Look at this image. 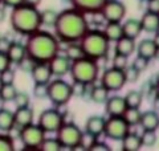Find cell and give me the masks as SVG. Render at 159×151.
Returning <instances> with one entry per match:
<instances>
[{"mask_svg":"<svg viewBox=\"0 0 159 151\" xmlns=\"http://www.w3.org/2000/svg\"><path fill=\"white\" fill-rule=\"evenodd\" d=\"M89 21L86 15L70 7L58 12L56 23L53 25L54 36L60 43H78L82 36L89 31Z\"/></svg>","mask_w":159,"mask_h":151,"instance_id":"obj_1","label":"cell"},{"mask_svg":"<svg viewBox=\"0 0 159 151\" xmlns=\"http://www.w3.org/2000/svg\"><path fill=\"white\" fill-rule=\"evenodd\" d=\"M27 56L33 58L36 62H49L60 52V41L53 33L37 29L27 36L25 41Z\"/></svg>","mask_w":159,"mask_h":151,"instance_id":"obj_2","label":"cell"},{"mask_svg":"<svg viewBox=\"0 0 159 151\" xmlns=\"http://www.w3.org/2000/svg\"><path fill=\"white\" fill-rule=\"evenodd\" d=\"M11 9L9 23H11V28L16 33L28 36L41 28V19H40V11L37 7L23 3Z\"/></svg>","mask_w":159,"mask_h":151,"instance_id":"obj_3","label":"cell"},{"mask_svg":"<svg viewBox=\"0 0 159 151\" xmlns=\"http://www.w3.org/2000/svg\"><path fill=\"white\" fill-rule=\"evenodd\" d=\"M78 43L81 45L85 56L92 60H96V61L105 58L110 50V41L101 29L89 28V31L84 34Z\"/></svg>","mask_w":159,"mask_h":151,"instance_id":"obj_4","label":"cell"},{"mask_svg":"<svg viewBox=\"0 0 159 151\" xmlns=\"http://www.w3.org/2000/svg\"><path fill=\"white\" fill-rule=\"evenodd\" d=\"M69 74L73 81H78L86 85H93L97 82L99 76V65L98 61L89 57H82L76 61H72Z\"/></svg>","mask_w":159,"mask_h":151,"instance_id":"obj_5","label":"cell"},{"mask_svg":"<svg viewBox=\"0 0 159 151\" xmlns=\"http://www.w3.org/2000/svg\"><path fill=\"white\" fill-rule=\"evenodd\" d=\"M72 86L61 77L51 80L48 82V95L47 98L54 105V108H61L72 99Z\"/></svg>","mask_w":159,"mask_h":151,"instance_id":"obj_6","label":"cell"},{"mask_svg":"<svg viewBox=\"0 0 159 151\" xmlns=\"http://www.w3.org/2000/svg\"><path fill=\"white\" fill-rule=\"evenodd\" d=\"M56 138L62 146V149H69L72 150L76 147L78 143H81L82 138V130L78 126L72 122V123H62L60 129L56 131Z\"/></svg>","mask_w":159,"mask_h":151,"instance_id":"obj_7","label":"cell"},{"mask_svg":"<svg viewBox=\"0 0 159 151\" xmlns=\"http://www.w3.org/2000/svg\"><path fill=\"white\" fill-rule=\"evenodd\" d=\"M19 138L25 149H39L45 138V133L37 123H29L19 129Z\"/></svg>","mask_w":159,"mask_h":151,"instance_id":"obj_8","label":"cell"},{"mask_svg":"<svg viewBox=\"0 0 159 151\" xmlns=\"http://www.w3.org/2000/svg\"><path fill=\"white\" fill-rule=\"evenodd\" d=\"M129 131H130V126L127 125L122 115H111L106 119L103 135L107 139L121 140Z\"/></svg>","mask_w":159,"mask_h":151,"instance_id":"obj_9","label":"cell"},{"mask_svg":"<svg viewBox=\"0 0 159 151\" xmlns=\"http://www.w3.org/2000/svg\"><path fill=\"white\" fill-rule=\"evenodd\" d=\"M64 122H62V113L60 112L57 108L53 109H45L44 112L40 113L39 119H37V125L44 130L45 134H52L60 129Z\"/></svg>","mask_w":159,"mask_h":151,"instance_id":"obj_10","label":"cell"},{"mask_svg":"<svg viewBox=\"0 0 159 151\" xmlns=\"http://www.w3.org/2000/svg\"><path fill=\"white\" fill-rule=\"evenodd\" d=\"M99 15L105 20V23H122V20L126 16V7L121 0H106V3L99 11Z\"/></svg>","mask_w":159,"mask_h":151,"instance_id":"obj_11","label":"cell"},{"mask_svg":"<svg viewBox=\"0 0 159 151\" xmlns=\"http://www.w3.org/2000/svg\"><path fill=\"white\" fill-rule=\"evenodd\" d=\"M126 78H125V73L121 69L117 68H109L101 76V85H103L109 92H118L125 86Z\"/></svg>","mask_w":159,"mask_h":151,"instance_id":"obj_12","label":"cell"},{"mask_svg":"<svg viewBox=\"0 0 159 151\" xmlns=\"http://www.w3.org/2000/svg\"><path fill=\"white\" fill-rule=\"evenodd\" d=\"M70 64H72L70 60L65 54H60V52L49 60L48 62L53 77H64V76H66L69 70H70Z\"/></svg>","mask_w":159,"mask_h":151,"instance_id":"obj_13","label":"cell"},{"mask_svg":"<svg viewBox=\"0 0 159 151\" xmlns=\"http://www.w3.org/2000/svg\"><path fill=\"white\" fill-rule=\"evenodd\" d=\"M72 4V7L77 8L78 11L84 13H92L96 15L99 13L103 4L106 3V0H69Z\"/></svg>","mask_w":159,"mask_h":151,"instance_id":"obj_14","label":"cell"},{"mask_svg":"<svg viewBox=\"0 0 159 151\" xmlns=\"http://www.w3.org/2000/svg\"><path fill=\"white\" fill-rule=\"evenodd\" d=\"M105 122L106 119L101 115H92L86 119L85 123V133L93 135L96 138H101L105 130Z\"/></svg>","mask_w":159,"mask_h":151,"instance_id":"obj_15","label":"cell"},{"mask_svg":"<svg viewBox=\"0 0 159 151\" xmlns=\"http://www.w3.org/2000/svg\"><path fill=\"white\" fill-rule=\"evenodd\" d=\"M103 105H105V112L107 113L109 117H111V115H122L127 108L125 98L121 97V95H111V97L107 98V101Z\"/></svg>","mask_w":159,"mask_h":151,"instance_id":"obj_16","label":"cell"},{"mask_svg":"<svg viewBox=\"0 0 159 151\" xmlns=\"http://www.w3.org/2000/svg\"><path fill=\"white\" fill-rule=\"evenodd\" d=\"M31 76L34 84H48L53 77L48 62H37L32 69Z\"/></svg>","mask_w":159,"mask_h":151,"instance_id":"obj_17","label":"cell"},{"mask_svg":"<svg viewBox=\"0 0 159 151\" xmlns=\"http://www.w3.org/2000/svg\"><path fill=\"white\" fill-rule=\"evenodd\" d=\"M13 118H15V127H24L29 123H33L34 119V113L33 110L25 106V108H16L13 112Z\"/></svg>","mask_w":159,"mask_h":151,"instance_id":"obj_18","label":"cell"},{"mask_svg":"<svg viewBox=\"0 0 159 151\" xmlns=\"http://www.w3.org/2000/svg\"><path fill=\"white\" fill-rule=\"evenodd\" d=\"M142 32L147 33H155L159 31V13H152L146 11L141 17Z\"/></svg>","mask_w":159,"mask_h":151,"instance_id":"obj_19","label":"cell"},{"mask_svg":"<svg viewBox=\"0 0 159 151\" xmlns=\"http://www.w3.org/2000/svg\"><path fill=\"white\" fill-rule=\"evenodd\" d=\"M137 53H138V56H142V57H145L147 58L148 61H151L152 58H155V53H157V45L155 43L152 41V39H143L141 40V43H139L137 45Z\"/></svg>","mask_w":159,"mask_h":151,"instance_id":"obj_20","label":"cell"},{"mask_svg":"<svg viewBox=\"0 0 159 151\" xmlns=\"http://www.w3.org/2000/svg\"><path fill=\"white\" fill-rule=\"evenodd\" d=\"M139 125L142 126L143 130H152L157 131L159 129V114L155 110H147L141 114V121Z\"/></svg>","mask_w":159,"mask_h":151,"instance_id":"obj_21","label":"cell"},{"mask_svg":"<svg viewBox=\"0 0 159 151\" xmlns=\"http://www.w3.org/2000/svg\"><path fill=\"white\" fill-rule=\"evenodd\" d=\"M135 48H137L135 40L130 39V37H126V36H122L116 41L114 50H116V53L123 54V56L129 57V56H131V54L135 52Z\"/></svg>","mask_w":159,"mask_h":151,"instance_id":"obj_22","label":"cell"},{"mask_svg":"<svg viewBox=\"0 0 159 151\" xmlns=\"http://www.w3.org/2000/svg\"><path fill=\"white\" fill-rule=\"evenodd\" d=\"M7 56L9 58V61L12 64H19L21 60L27 56V49L25 45L17 41H11V45L7 50Z\"/></svg>","mask_w":159,"mask_h":151,"instance_id":"obj_23","label":"cell"},{"mask_svg":"<svg viewBox=\"0 0 159 151\" xmlns=\"http://www.w3.org/2000/svg\"><path fill=\"white\" fill-rule=\"evenodd\" d=\"M141 32H142V25H141V20L138 19H129L122 24V33L126 37L135 40L141 34Z\"/></svg>","mask_w":159,"mask_h":151,"instance_id":"obj_24","label":"cell"},{"mask_svg":"<svg viewBox=\"0 0 159 151\" xmlns=\"http://www.w3.org/2000/svg\"><path fill=\"white\" fill-rule=\"evenodd\" d=\"M121 144H122L123 151H138L142 147L141 135L129 131L125 137L121 139Z\"/></svg>","mask_w":159,"mask_h":151,"instance_id":"obj_25","label":"cell"},{"mask_svg":"<svg viewBox=\"0 0 159 151\" xmlns=\"http://www.w3.org/2000/svg\"><path fill=\"white\" fill-rule=\"evenodd\" d=\"M90 92H89V98H90L94 103H105L109 98V90L103 86V85H90Z\"/></svg>","mask_w":159,"mask_h":151,"instance_id":"obj_26","label":"cell"},{"mask_svg":"<svg viewBox=\"0 0 159 151\" xmlns=\"http://www.w3.org/2000/svg\"><path fill=\"white\" fill-rule=\"evenodd\" d=\"M102 32L110 43H116L119 37L123 36L122 33V23H114V21H106Z\"/></svg>","mask_w":159,"mask_h":151,"instance_id":"obj_27","label":"cell"},{"mask_svg":"<svg viewBox=\"0 0 159 151\" xmlns=\"http://www.w3.org/2000/svg\"><path fill=\"white\" fill-rule=\"evenodd\" d=\"M15 129V118L13 112L8 110L6 108L0 109V131L9 133Z\"/></svg>","mask_w":159,"mask_h":151,"instance_id":"obj_28","label":"cell"},{"mask_svg":"<svg viewBox=\"0 0 159 151\" xmlns=\"http://www.w3.org/2000/svg\"><path fill=\"white\" fill-rule=\"evenodd\" d=\"M65 56L70 60V61H76V60H80L82 57H85V53L81 48L80 43H69L65 48Z\"/></svg>","mask_w":159,"mask_h":151,"instance_id":"obj_29","label":"cell"},{"mask_svg":"<svg viewBox=\"0 0 159 151\" xmlns=\"http://www.w3.org/2000/svg\"><path fill=\"white\" fill-rule=\"evenodd\" d=\"M141 110L139 108H126L125 113L122 114L123 119L127 122V125L133 127V126H138L139 121H141Z\"/></svg>","mask_w":159,"mask_h":151,"instance_id":"obj_30","label":"cell"},{"mask_svg":"<svg viewBox=\"0 0 159 151\" xmlns=\"http://www.w3.org/2000/svg\"><path fill=\"white\" fill-rule=\"evenodd\" d=\"M123 98H125L127 108H141L143 102V94L141 93V90H130Z\"/></svg>","mask_w":159,"mask_h":151,"instance_id":"obj_31","label":"cell"},{"mask_svg":"<svg viewBox=\"0 0 159 151\" xmlns=\"http://www.w3.org/2000/svg\"><path fill=\"white\" fill-rule=\"evenodd\" d=\"M58 12L54 11V9H44V11H40V19H41V25H45V27H52L57 20Z\"/></svg>","mask_w":159,"mask_h":151,"instance_id":"obj_32","label":"cell"},{"mask_svg":"<svg viewBox=\"0 0 159 151\" xmlns=\"http://www.w3.org/2000/svg\"><path fill=\"white\" fill-rule=\"evenodd\" d=\"M17 93V89L15 88L13 84H7V85H3L2 89H0V98H2L4 102H12L15 95Z\"/></svg>","mask_w":159,"mask_h":151,"instance_id":"obj_33","label":"cell"},{"mask_svg":"<svg viewBox=\"0 0 159 151\" xmlns=\"http://www.w3.org/2000/svg\"><path fill=\"white\" fill-rule=\"evenodd\" d=\"M39 149L44 151H60L62 150V146L60 144L57 138H44L43 143L40 144Z\"/></svg>","mask_w":159,"mask_h":151,"instance_id":"obj_34","label":"cell"},{"mask_svg":"<svg viewBox=\"0 0 159 151\" xmlns=\"http://www.w3.org/2000/svg\"><path fill=\"white\" fill-rule=\"evenodd\" d=\"M15 142L13 138L8 133L0 131V151H13Z\"/></svg>","mask_w":159,"mask_h":151,"instance_id":"obj_35","label":"cell"},{"mask_svg":"<svg viewBox=\"0 0 159 151\" xmlns=\"http://www.w3.org/2000/svg\"><path fill=\"white\" fill-rule=\"evenodd\" d=\"M157 140H158V137H157L155 131H152V130H143V133L141 135L142 146H146V147H152V146H155Z\"/></svg>","mask_w":159,"mask_h":151,"instance_id":"obj_36","label":"cell"},{"mask_svg":"<svg viewBox=\"0 0 159 151\" xmlns=\"http://www.w3.org/2000/svg\"><path fill=\"white\" fill-rule=\"evenodd\" d=\"M72 86V94L76 95L78 98H84L88 93V89L90 85H86V84H82V82H78V81H73V84L70 85Z\"/></svg>","mask_w":159,"mask_h":151,"instance_id":"obj_37","label":"cell"},{"mask_svg":"<svg viewBox=\"0 0 159 151\" xmlns=\"http://www.w3.org/2000/svg\"><path fill=\"white\" fill-rule=\"evenodd\" d=\"M12 102L15 103V106L16 108H25V106H29V103H31V98H29V94H27V93L17 92Z\"/></svg>","mask_w":159,"mask_h":151,"instance_id":"obj_38","label":"cell"},{"mask_svg":"<svg viewBox=\"0 0 159 151\" xmlns=\"http://www.w3.org/2000/svg\"><path fill=\"white\" fill-rule=\"evenodd\" d=\"M125 73V78H126V82H130V84H134L138 81L139 76H141V72L138 69H135L133 65H127L126 69L123 70Z\"/></svg>","mask_w":159,"mask_h":151,"instance_id":"obj_39","label":"cell"},{"mask_svg":"<svg viewBox=\"0 0 159 151\" xmlns=\"http://www.w3.org/2000/svg\"><path fill=\"white\" fill-rule=\"evenodd\" d=\"M127 65H129V57H127V56H123V54H119V53L114 54L113 61H111V66H113V68L125 70Z\"/></svg>","mask_w":159,"mask_h":151,"instance_id":"obj_40","label":"cell"},{"mask_svg":"<svg viewBox=\"0 0 159 151\" xmlns=\"http://www.w3.org/2000/svg\"><path fill=\"white\" fill-rule=\"evenodd\" d=\"M48 95V84H34L33 86V97L39 99H44Z\"/></svg>","mask_w":159,"mask_h":151,"instance_id":"obj_41","label":"cell"},{"mask_svg":"<svg viewBox=\"0 0 159 151\" xmlns=\"http://www.w3.org/2000/svg\"><path fill=\"white\" fill-rule=\"evenodd\" d=\"M37 62L34 61L33 58H31L29 56H25L24 57L21 61H20L19 64H17V66L23 70V72H25V73H31L32 72V69L34 68V65H36Z\"/></svg>","mask_w":159,"mask_h":151,"instance_id":"obj_42","label":"cell"},{"mask_svg":"<svg viewBox=\"0 0 159 151\" xmlns=\"http://www.w3.org/2000/svg\"><path fill=\"white\" fill-rule=\"evenodd\" d=\"M141 93L143 94V97H150L151 93L155 94V81L154 80H147L143 82L141 88Z\"/></svg>","mask_w":159,"mask_h":151,"instance_id":"obj_43","label":"cell"},{"mask_svg":"<svg viewBox=\"0 0 159 151\" xmlns=\"http://www.w3.org/2000/svg\"><path fill=\"white\" fill-rule=\"evenodd\" d=\"M15 70L12 68H8L6 70H3L0 73V80H2L3 85H7V84H15Z\"/></svg>","mask_w":159,"mask_h":151,"instance_id":"obj_44","label":"cell"},{"mask_svg":"<svg viewBox=\"0 0 159 151\" xmlns=\"http://www.w3.org/2000/svg\"><path fill=\"white\" fill-rule=\"evenodd\" d=\"M148 60L147 58H145V57H142V56H137L135 58H134V61H133V66L135 68V69H138L139 72H145V70L147 69V66H148Z\"/></svg>","mask_w":159,"mask_h":151,"instance_id":"obj_45","label":"cell"},{"mask_svg":"<svg viewBox=\"0 0 159 151\" xmlns=\"http://www.w3.org/2000/svg\"><path fill=\"white\" fill-rule=\"evenodd\" d=\"M90 151H110V146L105 142H101V140L96 139L94 140V143L89 147Z\"/></svg>","mask_w":159,"mask_h":151,"instance_id":"obj_46","label":"cell"},{"mask_svg":"<svg viewBox=\"0 0 159 151\" xmlns=\"http://www.w3.org/2000/svg\"><path fill=\"white\" fill-rule=\"evenodd\" d=\"M96 139H98V138H96V137H93V135H90V134H88V133H82V138H81V144L85 147L86 150H89V147L94 143V140Z\"/></svg>","mask_w":159,"mask_h":151,"instance_id":"obj_47","label":"cell"},{"mask_svg":"<svg viewBox=\"0 0 159 151\" xmlns=\"http://www.w3.org/2000/svg\"><path fill=\"white\" fill-rule=\"evenodd\" d=\"M12 66V62L9 61V58L7 56V53H3L0 52V73L3 72V70H6L8 68Z\"/></svg>","mask_w":159,"mask_h":151,"instance_id":"obj_48","label":"cell"},{"mask_svg":"<svg viewBox=\"0 0 159 151\" xmlns=\"http://www.w3.org/2000/svg\"><path fill=\"white\" fill-rule=\"evenodd\" d=\"M146 2H147L146 11L152 13H159V0H146Z\"/></svg>","mask_w":159,"mask_h":151,"instance_id":"obj_49","label":"cell"},{"mask_svg":"<svg viewBox=\"0 0 159 151\" xmlns=\"http://www.w3.org/2000/svg\"><path fill=\"white\" fill-rule=\"evenodd\" d=\"M9 45H11V40L6 36H0V52L7 53Z\"/></svg>","mask_w":159,"mask_h":151,"instance_id":"obj_50","label":"cell"},{"mask_svg":"<svg viewBox=\"0 0 159 151\" xmlns=\"http://www.w3.org/2000/svg\"><path fill=\"white\" fill-rule=\"evenodd\" d=\"M24 0H2V6L4 7H9V8H13V7H17L20 4H23Z\"/></svg>","mask_w":159,"mask_h":151,"instance_id":"obj_51","label":"cell"},{"mask_svg":"<svg viewBox=\"0 0 159 151\" xmlns=\"http://www.w3.org/2000/svg\"><path fill=\"white\" fill-rule=\"evenodd\" d=\"M73 119H74V115L70 112H68L66 110V112L62 113V122L64 123H72V122H74Z\"/></svg>","mask_w":159,"mask_h":151,"instance_id":"obj_52","label":"cell"},{"mask_svg":"<svg viewBox=\"0 0 159 151\" xmlns=\"http://www.w3.org/2000/svg\"><path fill=\"white\" fill-rule=\"evenodd\" d=\"M24 3L28 4V6H33V7H39L41 0H24Z\"/></svg>","mask_w":159,"mask_h":151,"instance_id":"obj_53","label":"cell"},{"mask_svg":"<svg viewBox=\"0 0 159 151\" xmlns=\"http://www.w3.org/2000/svg\"><path fill=\"white\" fill-rule=\"evenodd\" d=\"M152 106H154V109H155V112H158V110H159V97H158V95H154Z\"/></svg>","mask_w":159,"mask_h":151,"instance_id":"obj_54","label":"cell"},{"mask_svg":"<svg viewBox=\"0 0 159 151\" xmlns=\"http://www.w3.org/2000/svg\"><path fill=\"white\" fill-rule=\"evenodd\" d=\"M152 41H154V43H155V45H157V48L159 49V31H158V32H155V33H154Z\"/></svg>","mask_w":159,"mask_h":151,"instance_id":"obj_55","label":"cell"},{"mask_svg":"<svg viewBox=\"0 0 159 151\" xmlns=\"http://www.w3.org/2000/svg\"><path fill=\"white\" fill-rule=\"evenodd\" d=\"M4 17H6V12H4V8H2V6H0V21L4 20Z\"/></svg>","mask_w":159,"mask_h":151,"instance_id":"obj_56","label":"cell"},{"mask_svg":"<svg viewBox=\"0 0 159 151\" xmlns=\"http://www.w3.org/2000/svg\"><path fill=\"white\" fill-rule=\"evenodd\" d=\"M155 95H158V97H159V81L155 84Z\"/></svg>","mask_w":159,"mask_h":151,"instance_id":"obj_57","label":"cell"},{"mask_svg":"<svg viewBox=\"0 0 159 151\" xmlns=\"http://www.w3.org/2000/svg\"><path fill=\"white\" fill-rule=\"evenodd\" d=\"M155 58H158V60H159V49L157 50V53H155Z\"/></svg>","mask_w":159,"mask_h":151,"instance_id":"obj_58","label":"cell"},{"mask_svg":"<svg viewBox=\"0 0 159 151\" xmlns=\"http://www.w3.org/2000/svg\"><path fill=\"white\" fill-rule=\"evenodd\" d=\"M2 86H3V82H2V80H0V89H2Z\"/></svg>","mask_w":159,"mask_h":151,"instance_id":"obj_59","label":"cell"},{"mask_svg":"<svg viewBox=\"0 0 159 151\" xmlns=\"http://www.w3.org/2000/svg\"><path fill=\"white\" fill-rule=\"evenodd\" d=\"M0 6H2V0H0Z\"/></svg>","mask_w":159,"mask_h":151,"instance_id":"obj_60","label":"cell"},{"mask_svg":"<svg viewBox=\"0 0 159 151\" xmlns=\"http://www.w3.org/2000/svg\"><path fill=\"white\" fill-rule=\"evenodd\" d=\"M143 2H146V0H143Z\"/></svg>","mask_w":159,"mask_h":151,"instance_id":"obj_61","label":"cell"}]
</instances>
